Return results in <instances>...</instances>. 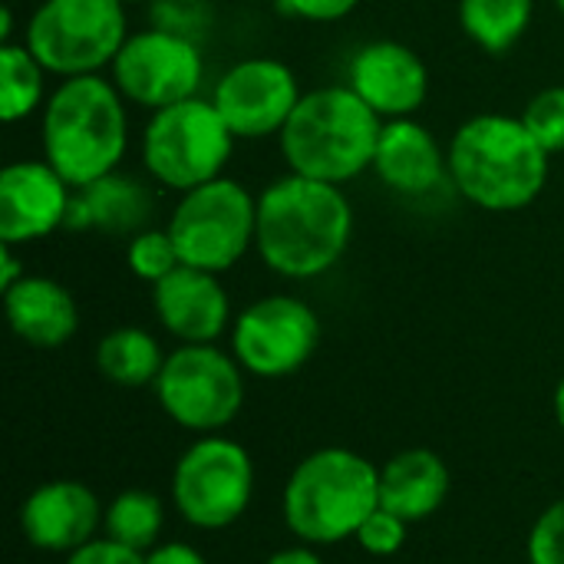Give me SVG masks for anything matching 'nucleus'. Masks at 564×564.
I'll list each match as a JSON object with an SVG mask.
<instances>
[{
  "label": "nucleus",
  "instance_id": "393cba45",
  "mask_svg": "<svg viewBox=\"0 0 564 564\" xmlns=\"http://www.w3.org/2000/svg\"><path fill=\"white\" fill-rule=\"evenodd\" d=\"M165 522V509L159 502V496L145 492V489H126L119 492L109 509H106V535L135 549V552H152L159 542Z\"/></svg>",
  "mask_w": 564,
  "mask_h": 564
},
{
  "label": "nucleus",
  "instance_id": "f257e3e1",
  "mask_svg": "<svg viewBox=\"0 0 564 564\" xmlns=\"http://www.w3.org/2000/svg\"><path fill=\"white\" fill-rule=\"evenodd\" d=\"M354 235V208L340 185L284 175L258 198L254 248L261 261L294 281L327 274L347 251Z\"/></svg>",
  "mask_w": 564,
  "mask_h": 564
},
{
  "label": "nucleus",
  "instance_id": "b1692460",
  "mask_svg": "<svg viewBox=\"0 0 564 564\" xmlns=\"http://www.w3.org/2000/svg\"><path fill=\"white\" fill-rule=\"evenodd\" d=\"M46 66L30 53L26 43H0V116L3 122L26 119L43 102Z\"/></svg>",
  "mask_w": 564,
  "mask_h": 564
},
{
  "label": "nucleus",
  "instance_id": "72a5a7b5",
  "mask_svg": "<svg viewBox=\"0 0 564 564\" xmlns=\"http://www.w3.org/2000/svg\"><path fill=\"white\" fill-rule=\"evenodd\" d=\"M264 564H324L321 562V555L314 552V549H284V552H274L271 558Z\"/></svg>",
  "mask_w": 564,
  "mask_h": 564
},
{
  "label": "nucleus",
  "instance_id": "ddd939ff",
  "mask_svg": "<svg viewBox=\"0 0 564 564\" xmlns=\"http://www.w3.org/2000/svg\"><path fill=\"white\" fill-rule=\"evenodd\" d=\"M212 102L235 139H264L274 132L281 135L301 102V86L288 63L251 56L235 63L215 83Z\"/></svg>",
  "mask_w": 564,
  "mask_h": 564
},
{
  "label": "nucleus",
  "instance_id": "0eeeda50",
  "mask_svg": "<svg viewBox=\"0 0 564 564\" xmlns=\"http://www.w3.org/2000/svg\"><path fill=\"white\" fill-rule=\"evenodd\" d=\"M182 264L221 274L235 268L258 235V198L235 178H212L182 192L169 218Z\"/></svg>",
  "mask_w": 564,
  "mask_h": 564
},
{
  "label": "nucleus",
  "instance_id": "f3484780",
  "mask_svg": "<svg viewBox=\"0 0 564 564\" xmlns=\"http://www.w3.org/2000/svg\"><path fill=\"white\" fill-rule=\"evenodd\" d=\"M152 304L162 327L182 344H212L225 334L231 304L218 274L202 268H175L152 284Z\"/></svg>",
  "mask_w": 564,
  "mask_h": 564
},
{
  "label": "nucleus",
  "instance_id": "c9c22d12",
  "mask_svg": "<svg viewBox=\"0 0 564 564\" xmlns=\"http://www.w3.org/2000/svg\"><path fill=\"white\" fill-rule=\"evenodd\" d=\"M555 420H558V426L564 430V377L562 383H558V390H555Z\"/></svg>",
  "mask_w": 564,
  "mask_h": 564
},
{
  "label": "nucleus",
  "instance_id": "4be33fe9",
  "mask_svg": "<svg viewBox=\"0 0 564 564\" xmlns=\"http://www.w3.org/2000/svg\"><path fill=\"white\" fill-rule=\"evenodd\" d=\"M96 367L116 387H149L165 367L159 340L142 327H116L96 347Z\"/></svg>",
  "mask_w": 564,
  "mask_h": 564
},
{
  "label": "nucleus",
  "instance_id": "4c0bfd02",
  "mask_svg": "<svg viewBox=\"0 0 564 564\" xmlns=\"http://www.w3.org/2000/svg\"><path fill=\"white\" fill-rule=\"evenodd\" d=\"M558 10H562V13H564V0H558Z\"/></svg>",
  "mask_w": 564,
  "mask_h": 564
},
{
  "label": "nucleus",
  "instance_id": "7ed1b4c3",
  "mask_svg": "<svg viewBox=\"0 0 564 564\" xmlns=\"http://www.w3.org/2000/svg\"><path fill=\"white\" fill-rule=\"evenodd\" d=\"M453 185L486 212H519L549 182V152L516 116L486 112L463 122L449 142Z\"/></svg>",
  "mask_w": 564,
  "mask_h": 564
},
{
  "label": "nucleus",
  "instance_id": "a878e982",
  "mask_svg": "<svg viewBox=\"0 0 564 564\" xmlns=\"http://www.w3.org/2000/svg\"><path fill=\"white\" fill-rule=\"evenodd\" d=\"M126 261H129V271L139 281H149V284H159L175 268H182V258H178V248H175L169 228L165 231L142 228L139 235H132L129 251H126Z\"/></svg>",
  "mask_w": 564,
  "mask_h": 564
},
{
  "label": "nucleus",
  "instance_id": "6e6552de",
  "mask_svg": "<svg viewBox=\"0 0 564 564\" xmlns=\"http://www.w3.org/2000/svg\"><path fill=\"white\" fill-rule=\"evenodd\" d=\"M129 40L122 0H43L26 23V46L56 76L112 66Z\"/></svg>",
  "mask_w": 564,
  "mask_h": 564
},
{
  "label": "nucleus",
  "instance_id": "9d476101",
  "mask_svg": "<svg viewBox=\"0 0 564 564\" xmlns=\"http://www.w3.org/2000/svg\"><path fill=\"white\" fill-rule=\"evenodd\" d=\"M241 370L245 367L235 357L212 344H182L165 357V367L152 387L169 420H175L182 430L218 433L241 413Z\"/></svg>",
  "mask_w": 564,
  "mask_h": 564
},
{
  "label": "nucleus",
  "instance_id": "412c9836",
  "mask_svg": "<svg viewBox=\"0 0 564 564\" xmlns=\"http://www.w3.org/2000/svg\"><path fill=\"white\" fill-rule=\"evenodd\" d=\"M152 215V195L145 185L126 175H106L86 188H76L66 215V228H99L109 235H139Z\"/></svg>",
  "mask_w": 564,
  "mask_h": 564
},
{
  "label": "nucleus",
  "instance_id": "7c9ffc66",
  "mask_svg": "<svg viewBox=\"0 0 564 564\" xmlns=\"http://www.w3.org/2000/svg\"><path fill=\"white\" fill-rule=\"evenodd\" d=\"M278 3L291 17L314 20V23H334V20H344L347 13H354L360 0H278Z\"/></svg>",
  "mask_w": 564,
  "mask_h": 564
},
{
  "label": "nucleus",
  "instance_id": "f03ea898",
  "mask_svg": "<svg viewBox=\"0 0 564 564\" xmlns=\"http://www.w3.org/2000/svg\"><path fill=\"white\" fill-rule=\"evenodd\" d=\"M116 83L99 73L66 76L43 106V159L73 185L86 188L112 175L129 145L126 106Z\"/></svg>",
  "mask_w": 564,
  "mask_h": 564
},
{
  "label": "nucleus",
  "instance_id": "6ab92c4d",
  "mask_svg": "<svg viewBox=\"0 0 564 564\" xmlns=\"http://www.w3.org/2000/svg\"><path fill=\"white\" fill-rule=\"evenodd\" d=\"M3 311L10 330L40 350L63 347L79 327V307L73 294L59 281L40 274H26L13 288H7Z\"/></svg>",
  "mask_w": 564,
  "mask_h": 564
},
{
  "label": "nucleus",
  "instance_id": "c756f323",
  "mask_svg": "<svg viewBox=\"0 0 564 564\" xmlns=\"http://www.w3.org/2000/svg\"><path fill=\"white\" fill-rule=\"evenodd\" d=\"M66 564H145V552H135L116 539H89L66 555Z\"/></svg>",
  "mask_w": 564,
  "mask_h": 564
},
{
  "label": "nucleus",
  "instance_id": "f8f14e48",
  "mask_svg": "<svg viewBox=\"0 0 564 564\" xmlns=\"http://www.w3.org/2000/svg\"><path fill=\"white\" fill-rule=\"evenodd\" d=\"M205 63L198 46L175 30L132 33L112 59L116 89L145 109H165L198 96Z\"/></svg>",
  "mask_w": 564,
  "mask_h": 564
},
{
  "label": "nucleus",
  "instance_id": "2eb2a0df",
  "mask_svg": "<svg viewBox=\"0 0 564 564\" xmlns=\"http://www.w3.org/2000/svg\"><path fill=\"white\" fill-rule=\"evenodd\" d=\"M380 119H410L430 93L426 63L397 40H377L357 50L347 83Z\"/></svg>",
  "mask_w": 564,
  "mask_h": 564
},
{
  "label": "nucleus",
  "instance_id": "423d86ee",
  "mask_svg": "<svg viewBox=\"0 0 564 564\" xmlns=\"http://www.w3.org/2000/svg\"><path fill=\"white\" fill-rule=\"evenodd\" d=\"M231 149L235 132L215 102L198 96L155 109L142 135L145 169L175 192H192L212 178H221Z\"/></svg>",
  "mask_w": 564,
  "mask_h": 564
},
{
  "label": "nucleus",
  "instance_id": "f704fd0d",
  "mask_svg": "<svg viewBox=\"0 0 564 564\" xmlns=\"http://www.w3.org/2000/svg\"><path fill=\"white\" fill-rule=\"evenodd\" d=\"M10 33H13V10L3 7L0 10V43H10Z\"/></svg>",
  "mask_w": 564,
  "mask_h": 564
},
{
  "label": "nucleus",
  "instance_id": "39448f33",
  "mask_svg": "<svg viewBox=\"0 0 564 564\" xmlns=\"http://www.w3.org/2000/svg\"><path fill=\"white\" fill-rule=\"evenodd\" d=\"M380 506V469L350 449H317L284 486V522L307 545H337Z\"/></svg>",
  "mask_w": 564,
  "mask_h": 564
},
{
  "label": "nucleus",
  "instance_id": "c85d7f7f",
  "mask_svg": "<svg viewBox=\"0 0 564 564\" xmlns=\"http://www.w3.org/2000/svg\"><path fill=\"white\" fill-rule=\"evenodd\" d=\"M529 564H564V499L549 506L532 525Z\"/></svg>",
  "mask_w": 564,
  "mask_h": 564
},
{
  "label": "nucleus",
  "instance_id": "bb28decb",
  "mask_svg": "<svg viewBox=\"0 0 564 564\" xmlns=\"http://www.w3.org/2000/svg\"><path fill=\"white\" fill-rule=\"evenodd\" d=\"M525 122V129L535 135V142L555 155L564 152V86H549L542 89L529 106L525 112L519 116Z\"/></svg>",
  "mask_w": 564,
  "mask_h": 564
},
{
  "label": "nucleus",
  "instance_id": "a211bd4d",
  "mask_svg": "<svg viewBox=\"0 0 564 564\" xmlns=\"http://www.w3.org/2000/svg\"><path fill=\"white\" fill-rule=\"evenodd\" d=\"M446 169L449 159L423 122H416L413 116L383 122L373 172L387 188H393L397 195H430L443 182Z\"/></svg>",
  "mask_w": 564,
  "mask_h": 564
},
{
  "label": "nucleus",
  "instance_id": "20e7f679",
  "mask_svg": "<svg viewBox=\"0 0 564 564\" xmlns=\"http://www.w3.org/2000/svg\"><path fill=\"white\" fill-rule=\"evenodd\" d=\"M380 132L383 119L350 86H324L301 96L281 129V152L291 172L344 185L373 165Z\"/></svg>",
  "mask_w": 564,
  "mask_h": 564
},
{
  "label": "nucleus",
  "instance_id": "1a4fd4ad",
  "mask_svg": "<svg viewBox=\"0 0 564 564\" xmlns=\"http://www.w3.org/2000/svg\"><path fill=\"white\" fill-rule=\"evenodd\" d=\"M254 492V463L245 446L225 436H202L172 469V502L178 516L205 532L235 525Z\"/></svg>",
  "mask_w": 564,
  "mask_h": 564
},
{
  "label": "nucleus",
  "instance_id": "473e14b6",
  "mask_svg": "<svg viewBox=\"0 0 564 564\" xmlns=\"http://www.w3.org/2000/svg\"><path fill=\"white\" fill-rule=\"evenodd\" d=\"M20 278H26V271L20 268V258L13 254V245L0 241V291L13 288Z\"/></svg>",
  "mask_w": 564,
  "mask_h": 564
},
{
  "label": "nucleus",
  "instance_id": "aec40b11",
  "mask_svg": "<svg viewBox=\"0 0 564 564\" xmlns=\"http://www.w3.org/2000/svg\"><path fill=\"white\" fill-rule=\"evenodd\" d=\"M449 499V469L433 449H406L380 469V506L406 525L423 522Z\"/></svg>",
  "mask_w": 564,
  "mask_h": 564
},
{
  "label": "nucleus",
  "instance_id": "cd10ccee",
  "mask_svg": "<svg viewBox=\"0 0 564 564\" xmlns=\"http://www.w3.org/2000/svg\"><path fill=\"white\" fill-rule=\"evenodd\" d=\"M406 522L400 519V516H393V512H387L383 506H377L370 516H367V522L357 529V542H360V549L364 552H370V555H377V558H387V555H397L400 549H403V542H406Z\"/></svg>",
  "mask_w": 564,
  "mask_h": 564
},
{
  "label": "nucleus",
  "instance_id": "dca6fc26",
  "mask_svg": "<svg viewBox=\"0 0 564 564\" xmlns=\"http://www.w3.org/2000/svg\"><path fill=\"white\" fill-rule=\"evenodd\" d=\"M102 519L106 516L96 492L76 479H53L36 486L20 509V529L26 542L40 552L66 555L86 545Z\"/></svg>",
  "mask_w": 564,
  "mask_h": 564
},
{
  "label": "nucleus",
  "instance_id": "9b49d317",
  "mask_svg": "<svg viewBox=\"0 0 564 564\" xmlns=\"http://www.w3.org/2000/svg\"><path fill=\"white\" fill-rule=\"evenodd\" d=\"M321 344V321L301 297L274 294L248 304L231 330L235 360L264 380L297 373Z\"/></svg>",
  "mask_w": 564,
  "mask_h": 564
},
{
  "label": "nucleus",
  "instance_id": "2f4dec72",
  "mask_svg": "<svg viewBox=\"0 0 564 564\" xmlns=\"http://www.w3.org/2000/svg\"><path fill=\"white\" fill-rule=\"evenodd\" d=\"M145 564H208L202 552H195L185 542H165L155 545L152 552H145Z\"/></svg>",
  "mask_w": 564,
  "mask_h": 564
},
{
  "label": "nucleus",
  "instance_id": "e433bc0d",
  "mask_svg": "<svg viewBox=\"0 0 564 564\" xmlns=\"http://www.w3.org/2000/svg\"><path fill=\"white\" fill-rule=\"evenodd\" d=\"M122 3H142V0H122Z\"/></svg>",
  "mask_w": 564,
  "mask_h": 564
},
{
  "label": "nucleus",
  "instance_id": "5701e85b",
  "mask_svg": "<svg viewBox=\"0 0 564 564\" xmlns=\"http://www.w3.org/2000/svg\"><path fill=\"white\" fill-rule=\"evenodd\" d=\"M535 0H459V23L486 53H509L529 30Z\"/></svg>",
  "mask_w": 564,
  "mask_h": 564
},
{
  "label": "nucleus",
  "instance_id": "4468645a",
  "mask_svg": "<svg viewBox=\"0 0 564 564\" xmlns=\"http://www.w3.org/2000/svg\"><path fill=\"white\" fill-rule=\"evenodd\" d=\"M69 182L43 162H10L0 172V241L30 245L66 228Z\"/></svg>",
  "mask_w": 564,
  "mask_h": 564
}]
</instances>
